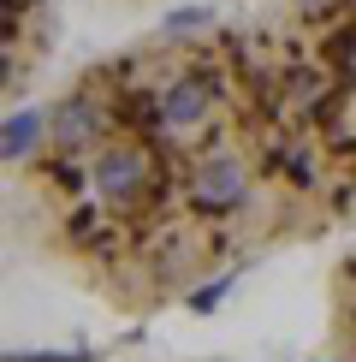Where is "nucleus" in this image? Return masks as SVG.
Masks as SVG:
<instances>
[{
  "instance_id": "1",
  "label": "nucleus",
  "mask_w": 356,
  "mask_h": 362,
  "mask_svg": "<svg viewBox=\"0 0 356 362\" xmlns=\"http://www.w3.org/2000/svg\"><path fill=\"white\" fill-rule=\"evenodd\" d=\"M160 24L208 54L309 238L356 226V0H167Z\"/></svg>"
},
{
  "instance_id": "2",
  "label": "nucleus",
  "mask_w": 356,
  "mask_h": 362,
  "mask_svg": "<svg viewBox=\"0 0 356 362\" xmlns=\"http://www.w3.org/2000/svg\"><path fill=\"white\" fill-rule=\"evenodd\" d=\"M54 48V0H6V95L42 71Z\"/></svg>"
},
{
  "instance_id": "3",
  "label": "nucleus",
  "mask_w": 356,
  "mask_h": 362,
  "mask_svg": "<svg viewBox=\"0 0 356 362\" xmlns=\"http://www.w3.org/2000/svg\"><path fill=\"white\" fill-rule=\"evenodd\" d=\"M326 333H333V362H356V250L338 255L326 285Z\"/></svg>"
}]
</instances>
